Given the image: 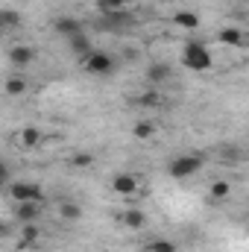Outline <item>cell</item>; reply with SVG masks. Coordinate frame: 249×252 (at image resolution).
Here are the masks:
<instances>
[{
    "instance_id": "4316f807",
    "label": "cell",
    "mask_w": 249,
    "mask_h": 252,
    "mask_svg": "<svg viewBox=\"0 0 249 252\" xmlns=\"http://www.w3.org/2000/svg\"><path fill=\"white\" fill-rule=\"evenodd\" d=\"M121 6H129V3H141V0H118Z\"/></svg>"
},
{
    "instance_id": "7a4b0ae2",
    "label": "cell",
    "mask_w": 249,
    "mask_h": 252,
    "mask_svg": "<svg viewBox=\"0 0 249 252\" xmlns=\"http://www.w3.org/2000/svg\"><path fill=\"white\" fill-rule=\"evenodd\" d=\"M202 156L199 153H187V156H176L170 164H167V173L173 176V179H190V176H196L199 170H202Z\"/></svg>"
},
{
    "instance_id": "ac0fdd59",
    "label": "cell",
    "mask_w": 249,
    "mask_h": 252,
    "mask_svg": "<svg viewBox=\"0 0 249 252\" xmlns=\"http://www.w3.org/2000/svg\"><path fill=\"white\" fill-rule=\"evenodd\" d=\"M161 103H164V97H161L156 88H150V91H144V94L135 97V106H144V109H158Z\"/></svg>"
},
{
    "instance_id": "277c9868",
    "label": "cell",
    "mask_w": 249,
    "mask_h": 252,
    "mask_svg": "<svg viewBox=\"0 0 249 252\" xmlns=\"http://www.w3.org/2000/svg\"><path fill=\"white\" fill-rule=\"evenodd\" d=\"M9 193L15 202H44V188L38 182H9Z\"/></svg>"
},
{
    "instance_id": "30bf717a",
    "label": "cell",
    "mask_w": 249,
    "mask_h": 252,
    "mask_svg": "<svg viewBox=\"0 0 249 252\" xmlns=\"http://www.w3.org/2000/svg\"><path fill=\"white\" fill-rule=\"evenodd\" d=\"M35 47H30V44H15L12 50H9V62L15 64V67H27V64L35 62Z\"/></svg>"
},
{
    "instance_id": "7c38bea8",
    "label": "cell",
    "mask_w": 249,
    "mask_h": 252,
    "mask_svg": "<svg viewBox=\"0 0 249 252\" xmlns=\"http://www.w3.org/2000/svg\"><path fill=\"white\" fill-rule=\"evenodd\" d=\"M217 41L226 44V47H244V44H247V35H244L241 27H223V30L217 32Z\"/></svg>"
},
{
    "instance_id": "52a82bcc",
    "label": "cell",
    "mask_w": 249,
    "mask_h": 252,
    "mask_svg": "<svg viewBox=\"0 0 249 252\" xmlns=\"http://www.w3.org/2000/svg\"><path fill=\"white\" fill-rule=\"evenodd\" d=\"M38 238H41V229L38 223H21V232H18V250L27 252V250H38Z\"/></svg>"
},
{
    "instance_id": "ffe728a7",
    "label": "cell",
    "mask_w": 249,
    "mask_h": 252,
    "mask_svg": "<svg viewBox=\"0 0 249 252\" xmlns=\"http://www.w3.org/2000/svg\"><path fill=\"white\" fill-rule=\"evenodd\" d=\"M67 44H70V50H73V53H76L79 59H82L85 53H91V50H94V47H91V38H88L85 32H79V35H73V38H67Z\"/></svg>"
},
{
    "instance_id": "cb8c5ba5",
    "label": "cell",
    "mask_w": 249,
    "mask_h": 252,
    "mask_svg": "<svg viewBox=\"0 0 249 252\" xmlns=\"http://www.w3.org/2000/svg\"><path fill=\"white\" fill-rule=\"evenodd\" d=\"M147 252H176V244L167 241V238H156L147 244Z\"/></svg>"
},
{
    "instance_id": "5b68a950",
    "label": "cell",
    "mask_w": 249,
    "mask_h": 252,
    "mask_svg": "<svg viewBox=\"0 0 249 252\" xmlns=\"http://www.w3.org/2000/svg\"><path fill=\"white\" fill-rule=\"evenodd\" d=\"M132 15L126 12V9H115V12H103L100 15V21H97V27L100 30H109V32H121L126 27H132Z\"/></svg>"
},
{
    "instance_id": "8fae6325",
    "label": "cell",
    "mask_w": 249,
    "mask_h": 252,
    "mask_svg": "<svg viewBox=\"0 0 249 252\" xmlns=\"http://www.w3.org/2000/svg\"><path fill=\"white\" fill-rule=\"evenodd\" d=\"M53 30H56L62 38H73V35L85 32V30H82V21H79V18H70V15H62V18H56Z\"/></svg>"
},
{
    "instance_id": "2e32d148",
    "label": "cell",
    "mask_w": 249,
    "mask_h": 252,
    "mask_svg": "<svg viewBox=\"0 0 249 252\" xmlns=\"http://www.w3.org/2000/svg\"><path fill=\"white\" fill-rule=\"evenodd\" d=\"M173 24L179 27V30H187V32H193V30H199V15L196 12H187V9H179L176 15H173Z\"/></svg>"
},
{
    "instance_id": "603a6c76",
    "label": "cell",
    "mask_w": 249,
    "mask_h": 252,
    "mask_svg": "<svg viewBox=\"0 0 249 252\" xmlns=\"http://www.w3.org/2000/svg\"><path fill=\"white\" fill-rule=\"evenodd\" d=\"M70 167L88 170V167H94V156H91V153H73V156H70Z\"/></svg>"
},
{
    "instance_id": "7402d4cb",
    "label": "cell",
    "mask_w": 249,
    "mask_h": 252,
    "mask_svg": "<svg viewBox=\"0 0 249 252\" xmlns=\"http://www.w3.org/2000/svg\"><path fill=\"white\" fill-rule=\"evenodd\" d=\"M208 193H211V199L223 202V199H229V196H232V185H229L226 179H220V182H214V185H211V190H208Z\"/></svg>"
},
{
    "instance_id": "ba28073f",
    "label": "cell",
    "mask_w": 249,
    "mask_h": 252,
    "mask_svg": "<svg viewBox=\"0 0 249 252\" xmlns=\"http://www.w3.org/2000/svg\"><path fill=\"white\" fill-rule=\"evenodd\" d=\"M138 176L135 173H115L112 176V190L118 193V196H135L138 193Z\"/></svg>"
},
{
    "instance_id": "4fadbf2b",
    "label": "cell",
    "mask_w": 249,
    "mask_h": 252,
    "mask_svg": "<svg viewBox=\"0 0 249 252\" xmlns=\"http://www.w3.org/2000/svg\"><path fill=\"white\" fill-rule=\"evenodd\" d=\"M21 12L18 9H0V35H6V32H15L18 27H21Z\"/></svg>"
},
{
    "instance_id": "44dd1931",
    "label": "cell",
    "mask_w": 249,
    "mask_h": 252,
    "mask_svg": "<svg viewBox=\"0 0 249 252\" xmlns=\"http://www.w3.org/2000/svg\"><path fill=\"white\" fill-rule=\"evenodd\" d=\"M132 135L138 141H150V138H156V124L153 121H138V124L132 126Z\"/></svg>"
},
{
    "instance_id": "6da1fadb",
    "label": "cell",
    "mask_w": 249,
    "mask_h": 252,
    "mask_svg": "<svg viewBox=\"0 0 249 252\" xmlns=\"http://www.w3.org/2000/svg\"><path fill=\"white\" fill-rule=\"evenodd\" d=\"M182 64L187 70H193V73H202V70H211L214 56H211V50L202 41H187L185 50H182Z\"/></svg>"
},
{
    "instance_id": "9a60e30c",
    "label": "cell",
    "mask_w": 249,
    "mask_h": 252,
    "mask_svg": "<svg viewBox=\"0 0 249 252\" xmlns=\"http://www.w3.org/2000/svg\"><path fill=\"white\" fill-rule=\"evenodd\" d=\"M3 91H6V97H24L27 91H30V82L24 79V76H18V73H12L6 82H3Z\"/></svg>"
},
{
    "instance_id": "9c48e42d",
    "label": "cell",
    "mask_w": 249,
    "mask_h": 252,
    "mask_svg": "<svg viewBox=\"0 0 249 252\" xmlns=\"http://www.w3.org/2000/svg\"><path fill=\"white\" fill-rule=\"evenodd\" d=\"M41 202H15V220L18 223H38Z\"/></svg>"
},
{
    "instance_id": "5bb4252c",
    "label": "cell",
    "mask_w": 249,
    "mask_h": 252,
    "mask_svg": "<svg viewBox=\"0 0 249 252\" xmlns=\"http://www.w3.org/2000/svg\"><path fill=\"white\" fill-rule=\"evenodd\" d=\"M170 73H173V67L167 62H153L147 67V79L153 82V85H161V82H167L170 79Z\"/></svg>"
},
{
    "instance_id": "484cf974",
    "label": "cell",
    "mask_w": 249,
    "mask_h": 252,
    "mask_svg": "<svg viewBox=\"0 0 249 252\" xmlns=\"http://www.w3.org/2000/svg\"><path fill=\"white\" fill-rule=\"evenodd\" d=\"M9 232H12V226H9V223H6V220H3V217H0V238H6V235H9Z\"/></svg>"
},
{
    "instance_id": "d6986e66",
    "label": "cell",
    "mask_w": 249,
    "mask_h": 252,
    "mask_svg": "<svg viewBox=\"0 0 249 252\" xmlns=\"http://www.w3.org/2000/svg\"><path fill=\"white\" fill-rule=\"evenodd\" d=\"M59 217L67 220V223H76V220L82 217V205H76V202H70V199H62V202H59Z\"/></svg>"
},
{
    "instance_id": "83f0119b",
    "label": "cell",
    "mask_w": 249,
    "mask_h": 252,
    "mask_svg": "<svg viewBox=\"0 0 249 252\" xmlns=\"http://www.w3.org/2000/svg\"><path fill=\"white\" fill-rule=\"evenodd\" d=\"M27 252H38V250H27Z\"/></svg>"
},
{
    "instance_id": "d4e9b609",
    "label": "cell",
    "mask_w": 249,
    "mask_h": 252,
    "mask_svg": "<svg viewBox=\"0 0 249 252\" xmlns=\"http://www.w3.org/2000/svg\"><path fill=\"white\" fill-rule=\"evenodd\" d=\"M9 182H12V170H9V164L0 158V188H9Z\"/></svg>"
},
{
    "instance_id": "3957f363",
    "label": "cell",
    "mask_w": 249,
    "mask_h": 252,
    "mask_svg": "<svg viewBox=\"0 0 249 252\" xmlns=\"http://www.w3.org/2000/svg\"><path fill=\"white\" fill-rule=\"evenodd\" d=\"M79 64L85 67V73H91V76H109L112 70H115V59L109 56V53H103V50H91V53H85Z\"/></svg>"
},
{
    "instance_id": "8992f818",
    "label": "cell",
    "mask_w": 249,
    "mask_h": 252,
    "mask_svg": "<svg viewBox=\"0 0 249 252\" xmlns=\"http://www.w3.org/2000/svg\"><path fill=\"white\" fill-rule=\"evenodd\" d=\"M41 141H44V135H41V129L38 126H21L18 132H15V144L21 147V150H38L41 147Z\"/></svg>"
},
{
    "instance_id": "e0dca14e",
    "label": "cell",
    "mask_w": 249,
    "mask_h": 252,
    "mask_svg": "<svg viewBox=\"0 0 249 252\" xmlns=\"http://www.w3.org/2000/svg\"><path fill=\"white\" fill-rule=\"evenodd\" d=\"M121 223H124L126 229H135V232H138V229L147 226V214H144L141 208H129V211L121 214Z\"/></svg>"
}]
</instances>
